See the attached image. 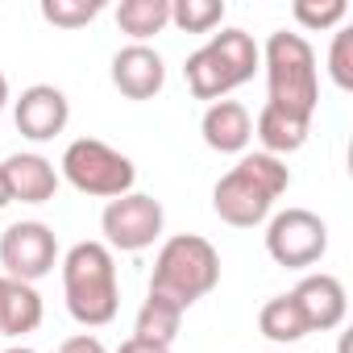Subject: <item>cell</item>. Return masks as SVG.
<instances>
[{"instance_id":"6da1fadb","label":"cell","mask_w":353,"mask_h":353,"mask_svg":"<svg viewBox=\"0 0 353 353\" xmlns=\"http://www.w3.org/2000/svg\"><path fill=\"white\" fill-rule=\"evenodd\" d=\"M287 188H291L287 162L274 158V154L254 150V154H241L237 166L216 179L212 212L233 229H258L262 221H270V208Z\"/></svg>"},{"instance_id":"7a4b0ae2","label":"cell","mask_w":353,"mask_h":353,"mask_svg":"<svg viewBox=\"0 0 353 353\" xmlns=\"http://www.w3.org/2000/svg\"><path fill=\"white\" fill-rule=\"evenodd\" d=\"M63 295L67 312L83 328H104L117 320L121 307V283H117V258L104 241H75L63 258Z\"/></svg>"},{"instance_id":"3957f363","label":"cell","mask_w":353,"mask_h":353,"mask_svg":"<svg viewBox=\"0 0 353 353\" xmlns=\"http://www.w3.org/2000/svg\"><path fill=\"white\" fill-rule=\"evenodd\" d=\"M258 67H262V46L254 42V34L221 30L200 50L188 54L183 79L196 100L216 104V100H229V92H237L241 83H250L258 75Z\"/></svg>"},{"instance_id":"277c9868","label":"cell","mask_w":353,"mask_h":353,"mask_svg":"<svg viewBox=\"0 0 353 353\" xmlns=\"http://www.w3.org/2000/svg\"><path fill=\"white\" fill-rule=\"evenodd\" d=\"M221 283V254L208 237L200 233H174L162 241L158 258H154V274H150V291L179 303L183 312L192 303H200L204 295H212Z\"/></svg>"},{"instance_id":"5b68a950","label":"cell","mask_w":353,"mask_h":353,"mask_svg":"<svg viewBox=\"0 0 353 353\" xmlns=\"http://www.w3.org/2000/svg\"><path fill=\"white\" fill-rule=\"evenodd\" d=\"M262 71H266V92L274 108L295 112V117H316L320 104V71H316V50L303 34L274 30L262 46Z\"/></svg>"},{"instance_id":"8992f818","label":"cell","mask_w":353,"mask_h":353,"mask_svg":"<svg viewBox=\"0 0 353 353\" xmlns=\"http://www.w3.org/2000/svg\"><path fill=\"white\" fill-rule=\"evenodd\" d=\"M59 179H67L79 196L117 200V196H129V192H133L137 166H133L121 150H112L108 141H100V137H75V141L63 150Z\"/></svg>"},{"instance_id":"52a82bcc","label":"cell","mask_w":353,"mask_h":353,"mask_svg":"<svg viewBox=\"0 0 353 353\" xmlns=\"http://www.w3.org/2000/svg\"><path fill=\"white\" fill-rule=\"evenodd\" d=\"M100 229H104V245L108 250H121V254H141L150 250L162 229H166V212L154 196L145 192H129V196H117L104 204L100 212Z\"/></svg>"},{"instance_id":"ba28073f","label":"cell","mask_w":353,"mask_h":353,"mask_svg":"<svg viewBox=\"0 0 353 353\" xmlns=\"http://www.w3.org/2000/svg\"><path fill=\"white\" fill-rule=\"evenodd\" d=\"M328 250V225L307 208H283L266 221V254L287 270H307Z\"/></svg>"},{"instance_id":"9c48e42d","label":"cell","mask_w":353,"mask_h":353,"mask_svg":"<svg viewBox=\"0 0 353 353\" xmlns=\"http://www.w3.org/2000/svg\"><path fill=\"white\" fill-rule=\"evenodd\" d=\"M0 266L17 283H38L59 266V237L42 221H17L0 233Z\"/></svg>"},{"instance_id":"30bf717a","label":"cell","mask_w":353,"mask_h":353,"mask_svg":"<svg viewBox=\"0 0 353 353\" xmlns=\"http://www.w3.org/2000/svg\"><path fill=\"white\" fill-rule=\"evenodd\" d=\"M13 121L30 141H54L71 121V100L54 83H34L13 100Z\"/></svg>"},{"instance_id":"8fae6325","label":"cell","mask_w":353,"mask_h":353,"mask_svg":"<svg viewBox=\"0 0 353 353\" xmlns=\"http://www.w3.org/2000/svg\"><path fill=\"white\" fill-rule=\"evenodd\" d=\"M307 324V332H332L345 324L349 316V295H345V283L336 274H303L295 283V291H287Z\"/></svg>"},{"instance_id":"7c38bea8","label":"cell","mask_w":353,"mask_h":353,"mask_svg":"<svg viewBox=\"0 0 353 353\" xmlns=\"http://www.w3.org/2000/svg\"><path fill=\"white\" fill-rule=\"evenodd\" d=\"M166 83V63L154 46L129 42L125 50L112 54V88L125 100H154Z\"/></svg>"},{"instance_id":"4fadbf2b","label":"cell","mask_w":353,"mask_h":353,"mask_svg":"<svg viewBox=\"0 0 353 353\" xmlns=\"http://www.w3.org/2000/svg\"><path fill=\"white\" fill-rule=\"evenodd\" d=\"M200 133H204V145L216 154H245L254 141V117L241 100H216L204 108Z\"/></svg>"},{"instance_id":"5bb4252c","label":"cell","mask_w":353,"mask_h":353,"mask_svg":"<svg viewBox=\"0 0 353 353\" xmlns=\"http://www.w3.org/2000/svg\"><path fill=\"white\" fill-rule=\"evenodd\" d=\"M0 170H5L13 204H46L59 192V170L42 154H13L0 162Z\"/></svg>"},{"instance_id":"9a60e30c","label":"cell","mask_w":353,"mask_h":353,"mask_svg":"<svg viewBox=\"0 0 353 353\" xmlns=\"http://www.w3.org/2000/svg\"><path fill=\"white\" fill-rule=\"evenodd\" d=\"M46 307H42V295L38 287L30 283H17L9 274H0V336H26V332H38Z\"/></svg>"},{"instance_id":"2e32d148","label":"cell","mask_w":353,"mask_h":353,"mask_svg":"<svg viewBox=\"0 0 353 353\" xmlns=\"http://www.w3.org/2000/svg\"><path fill=\"white\" fill-rule=\"evenodd\" d=\"M307 133H312V121H307V117L283 112V108H274V104H262V112H258V121H254V137L262 141V154H274V158L303 150Z\"/></svg>"},{"instance_id":"e0dca14e","label":"cell","mask_w":353,"mask_h":353,"mask_svg":"<svg viewBox=\"0 0 353 353\" xmlns=\"http://www.w3.org/2000/svg\"><path fill=\"white\" fill-rule=\"evenodd\" d=\"M183 328V307L179 303H170L162 295H145L141 307H137V320H133V336L137 341H150V345H174V336H179Z\"/></svg>"},{"instance_id":"ac0fdd59","label":"cell","mask_w":353,"mask_h":353,"mask_svg":"<svg viewBox=\"0 0 353 353\" xmlns=\"http://www.w3.org/2000/svg\"><path fill=\"white\" fill-rule=\"evenodd\" d=\"M117 26L137 46H145L154 34H162L170 26V0H121L117 5Z\"/></svg>"},{"instance_id":"d6986e66","label":"cell","mask_w":353,"mask_h":353,"mask_svg":"<svg viewBox=\"0 0 353 353\" xmlns=\"http://www.w3.org/2000/svg\"><path fill=\"white\" fill-rule=\"evenodd\" d=\"M258 328H262V336L274 341V345H295V341L307 336V324H303V316H299V307H295L291 295L266 299L262 312H258Z\"/></svg>"},{"instance_id":"ffe728a7","label":"cell","mask_w":353,"mask_h":353,"mask_svg":"<svg viewBox=\"0 0 353 353\" xmlns=\"http://www.w3.org/2000/svg\"><path fill=\"white\" fill-rule=\"evenodd\" d=\"M225 21V0H170V26L179 34H212Z\"/></svg>"},{"instance_id":"44dd1931","label":"cell","mask_w":353,"mask_h":353,"mask_svg":"<svg viewBox=\"0 0 353 353\" xmlns=\"http://www.w3.org/2000/svg\"><path fill=\"white\" fill-rule=\"evenodd\" d=\"M100 0H42V17L54 30H83L88 21L100 17Z\"/></svg>"},{"instance_id":"7402d4cb","label":"cell","mask_w":353,"mask_h":353,"mask_svg":"<svg viewBox=\"0 0 353 353\" xmlns=\"http://www.w3.org/2000/svg\"><path fill=\"white\" fill-rule=\"evenodd\" d=\"M291 13H295V21L303 30L320 34V30H332V26L345 21L349 17V5H345V0H295Z\"/></svg>"},{"instance_id":"603a6c76","label":"cell","mask_w":353,"mask_h":353,"mask_svg":"<svg viewBox=\"0 0 353 353\" xmlns=\"http://www.w3.org/2000/svg\"><path fill=\"white\" fill-rule=\"evenodd\" d=\"M328 75L341 92H353V30H336L328 50Z\"/></svg>"},{"instance_id":"cb8c5ba5","label":"cell","mask_w":353,"mask_h":353,"mask_svg":"<svg viewBox=\"0 0 353 353\" xmlns=\"http://www.w3.org/2000/svg\"><path fill=\"white\" fill-rule=\"evenodd\" d=\"M59 353H108V349H104V341H100V336L79 332V336H67V341L59 345Z\"/></svg>"},{"instance_id":"d4e9b609","label":"cell","mask_w":353,"mask_h":353,"mask_svg":"<svg viewBox=\"0 0 353 353\" xmlns=\"http://www.w3.org/2000/svg\"><path fill=\"white\" fill-rule=\"evenodd\" d=\"M117 353H170L166 345H150V341H137V336H129Z\"/></svg>"},{"instance_id":"484cf974","label":"cell","mask_w":353,"mask_h":353,"mask_svg":"<svg viewBox=\"0 0 353 353\" xmlns=\"http://www.w3.org/2000/svg\"><path fill=\"white\" fill-rule=\"evenodd\" d=\"M13 196H9V183H5V170H0V208H9Z\"/></svg>"},{"instance_id":"4316f807","label":"cell","mask_w":353,"mask_h":353,"mask_svg":"<svg viewBox=\"0 0 353 353\" xmlns=\"http://www.w3.org/2000/svg\"><path fill=\"white\" fill-rule=\"evenodd\" d=\"M9 104V79H5V71H0V108Z\"/></svg>"},{"instance_id":"83f0119b","label":"cell","mask_w":353,"mask_h":353,"mask_svg":"<svg viewBox=\"0 0 353 353\" xmlns=\"http://www.w3.org/2000/svg\"><path fill=\"white\" fill-rule=\"evenodd\" d=\"M5 353H38V349H30V345H13V349H5Z\"/></svg>"}]
</instances>
